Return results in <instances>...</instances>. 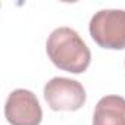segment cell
Listing matches in <instances>:
<instances>
[{
  "label": "cell",
  "mask_w": 125,
  "mask_h": 125,
  "mask_svg": "<svg viewBox=\"0 0 125 125\" xmlns=\"http://www.w3.org/2000/svg\"><path fill=\"white\" fill-rule=\"evenodd\" d=\"M46 52L53 65L71 74L84 72L91 60V52L80 34L69 28H56L47 38Z\"/></svg>",
  "instance_id": "cell-1"
},
{
  "label": "cell",
  "mask_w": 125,
  "mask_h": 125,
  "mask_svg": "<svg viewBox=\"0 0 125 125\" xmlns=\"http://www.w3.org/2000/svg\"><path fill=\"white\" fill-rule=\"evenodd\" d=\"M90 35L103 49H125V10L103 9L90 21Z\"/></svg>",
  "instance_id": "cell-2"
},
{
  "label": "cell",
  "mask_w": 125,
  "mask_h": 125,
  "mask_svg": "<svg viewBox=\"0 0 125 125\" xmlns=\"http://www.w3.org/2000/svg\"><path fill=\"white\" fill-rule=\"evenodd\" d=\"M44 99L53 110L74 112L84 106L87 94L81 83L63 77H54L44 85Z\"/></svg>",
  "instance_id": "cell-3"
},
{
  "label": "cell",
  "mask_w": 125,
  "mask_h": 125,
  "mask_svg": "<svg viewBox=\"0 0 125 125\" xmlns=\"http://www.w3.org/2000/svg\"><path fill=\"white\" fill-rule=\"evenodd\" d=\"M5 116L10 125H40L43 110L32 91L16 88L8 96Z\"/></svg>",
  "instance_id": "cell-4"
},
{
  "label": "cell",
  "mask_w": 125,
  "mask_h": 125,
  "mask_svg": "<svg viewBox=\"0 0 125 125\" xmlns=\"http://www.w3.org/2000/svg\"><path fill=\"white\" fill-rule=\"evenodd\" d=\"M93 125H125V99L115 94L102 97L94 109Z\"/></svg>",
  "instance_id": "cell-5"
}]
</instances>
